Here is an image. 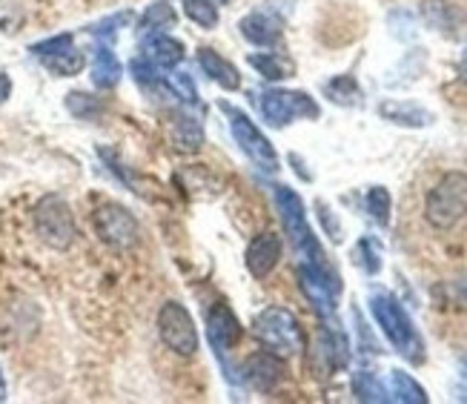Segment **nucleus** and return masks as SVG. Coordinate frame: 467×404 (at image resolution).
<instances>
[{"instance_id":"obj_36","label":"nucleus","mask_w":467,"mask_h":404,"mask_svg":"<svg viewBox=\"0 0 467 404\" xmlns=\"http://www.w3.org/2000/svg\"><path fill=\"white\" fill-rule=\"evenodd\" d=\"M132 20V15L130 12H118V15H112V17H107V20H100V24H95L89 32L92 35H98V37H112L118 29H124L127 24Z\"/></svg>"},{"instance_id":"obj_11","label":"nucleus","mask_w":467,"mask_h":404,"mask_svg":"<svg viewBox=\"0 0 467 404\" xmlns=\"http://www.w3.org/2000/svg\"><path fill=\"white\" fill-rule=\"evenodd\" d=\"M284 376H287L284 358L270 350L253 353L247 361H244V378H247V385L258 393H273L284 381Z\"/></svg>"},{"instance_id":"obj_6","label":"nucleus","mask_w":467,"mask_h":404,"mask_svg":"<svg viewBox=\"0 0 467 404\" xmlns=\"http://www.w3.org/2000/svg\"><path fill=\"white\" fill-rule=\"evenodd\" d=\"M35 233L44 241L47 247L64 253L75 244V215L69 210V204L60 195H47L37 201L35 207Z\"/></svg>"},{"instance_id":"obj_30","label":"nucleus","mask_w":467,"mask_h":404,"mask_svg":"<svg viewBox=\"0 0 467 404\" xmlns=\"http://www.w3.org/2000/svg\"><path fill=\"white\" fill-rule=\"evenodd\" d=\"M353 258H356V264L368 273V275H376L381 270V247H379V241L370 238V235H364L356 250H353Z\"/></svg>"},{"instance_id":"obj_25","label":"nucleus","mask_w":467,"mask_h":404,"mask_svg":"<svg viewBox=\"0 0 467 404\" xmlns=\"http://www.w3.org/2000/svg\"><path fill=\"white\" fill-rule=\"evenodd\" d=\"M353 396H356L358 401H373V404H379V401H390L388 388L381 385V378H379L373 370H356V373H353Z\"/></svg>"},{"instance_id":"obj_34","label":"nucleus","mask_w":467,"mask_h":404,"mask_svg":"<svg viewBox=\"0 0 467 404\" xmlns=\"http://www.w3.org/2000/svg\"><path fill=\"white\" fill-rule=\"evenodd\" d=\"M316 215H318V221H321V227H324V233L330 235V241H338L344 238V230H341V221L336 218V212L330 210V204L327 201H316Z\"/></svg>"},{"instance_id":"obj_8","label":"nucleus","mask_w":467,"mask_h":404,"mask_svg":"<svg viewBox=\"0 0 467 404\" xmlns=\"http://www.w3.org/2000/svg\"><path fill=\"white\" fill-rule=\"evenodd\" d=\"M158 338L164 341L167 350H172L181 358H192L201 347L195 321L181 301H167V305L158 310Z\"/></svg>"},{"instance_id":"obj_23","label":"nucleus","mask_w":467,"mask_h":404,"mask_svg":"<svg viewBox=\"0 0 467 404\" xmlns=\"http://www.w3.org/2000/svg\"><path fill=\"white\" fill-rule=\"evenodd\" d=\"M120 75H124V69H120V60L115 57V52L109 47H100L95 52V64H92V84L98 89H112L118 87Z\"/></svg>"},{"instance_id":"obj_26","label":"nucleus","mask_w":467,"mask_h":404,"mask_svg":"<svg viewBox=\"0 0 467 404\" xmlns=\"http://www.w3.org/2000/svg\"><path fill=\"white\" fill-rule=\"evenodd\" d=\"M178 24V15L170 4H152L144 17H140V24H138V32L140 37L144 35H155V32H164V29H172Z\"/></svg>"},{"instance_id":"obj_22","label":"nucleus","mask_w":467,"mask_h":404,"mask_svg":"<svg viewBox=\"0 0 467 404\" xmlns=\"http://www.w3.org/2000/svg\"><path fill=\"white\" fill-rule=\"evenodd\" d=\"M388 393H390V401H401V404H428L431 401L428 393H424V388L404 370H390Z\"/></svg>"},{"instance_id":"obj_13","label":"nucleus","mask_w":467,"mask_h":404,"mask_svg":"<svg viewBox=\"0 0 467 404\" xmlns=\"http://www.w3.org/2000/svg\"><path fill=\"white\" fill-rule=\"evenodd\" d=\"M207 336L213 341L215 353H230L241 345V336H244V327L238 316L227 307V305H215L210 313H207Z\"/></svg>"},{"instance_id":"obj_10","label":"nucleus","mask_w":467,"mask_h":404,"mask_svg":"<svg viewBox=\"0 0 467 404\" xmlns=\"http://www.w3.org/2000/svg\"><path fill=\"white\" fill-rule=\"evenodd\" d=\"M92 224H95L98 238L118 253L135 250L138 238H140L138 218L120 204H100L92 215Z\"/></svg>"},{"instance_id":"obj_2","label":"nucleus","mask_w":467,"mask_h":404,"mask_svg":"<svg viewBox=\"0 0 467 404\" xmlns=\"http://www.w3.org/2000/svg\"><path fill=\"white\" fill-rule=\"evenodd\" d=\"M275 207H278L284 233H287L290 247L296 250L298 261H307V264L327 261L313 227H310V221H307V210H304V201L298 198V192L290 187H275Z\"/></svg>"},{"instance_id":"obj_31","label":"nucleus","mask_w":467,"mask_h":404,"mask_svg":"<svg viewBox=\"0 0 467 404\" xmlns=\"http://www.w3.org/2000/svg\"><path fill=\"white\" fill-rule=\"evenodd\" d=\"M184 12L192 24L201 29H215L218 26V6L215 0H184Z\"/></svg>"},{"instance_id":"obj_39","label":"nucleus","mask_w":467,"mask_h":404,"mask_svg":"<svg viewBox=\"0 0 467 404\" xmlns=\"http://www.w3.org/2000/svg\"><path fill=\"white\" fill-rule=\"evenodd\" d=\"M459 78L467 84V47H464V52H462V57H459Z\"/></svg>"},{"instance_id":"obj_38","label":"nucleus","mask_w":467,"mask_h":404,"mask_svg":"<svg viewBox=\"0 0 467 404\" xmlns=\"http://www.w3.org/2000/svg\"><path fill=\"white\" fill-rule=\"evenodd\" d=\"M9 92H12V80H9V75L0 72V104L9 98Z\"/></svg>"},{"instance_id":"obj_4","label":"nucleus","mask_w":467,"mask_h":404,"mask_svg":"<svg viewBox=\"0 0 467 404\" xmlns=\"http://www.w3.org/2000/svg\"><path fill=\"white\" fill-rule=\"evenodd\" d=\"M253 333L261 341L264 350H270L281 358L298 356L304 350V330L298 325L296 313L287 307H267L253 321Z\"/></svg>"},{"instance_id":"obj_14","label":"nucleus","mask_w":467,"mask_h":404,"mask_svg":"<svg viewBox=\"0 0 467 404\" xmlns=\"http://www.w3.org/2000/svg\"><path fill=\"white\" fill-rule=\"evenodd\" d=\"M238 29L255 47H275L284 32V20L273 9H261V12H250L247 17H241Z\"/></svg>"},{"instance_id":"obj_16","label":"nucleus","mask_w":467,"mask_h":404,"mask_svg":"<svg viewBox=\"0 0 467 404\" xmlns=\"http://www.w3.org/2000/svg\"><path fill=\"white\" fill-rule=\"evenodd\" d=\"M379 115L396 127H404V129H424L436 120L431 109L413 104V100H381Z\"/></svg>"},{"instance_id":"obj_5","label":"nucleus","mask_w":467,"mask_h":404,"mask_svg":"<svg viewBox=\"0 0 467 404\" xmlns=\"http://www.w3.org/2000/svg\"><path fill=\"white\" fill-rule=\"evenodd\" d=\"M218 107H221V112H224L227 120H230V132L235 138L238 150L247 155L261 172H275L278 170V152L270 144V138L253 124V118L244 115L238 107L227 104V100H221Z\"/></svg>"},{"instance_id":"obj_17","label":"nucleus","mask_w":467,"mask_h":404,"mask_svg":"<svg viewBox=\"0 0 467 404\" xmlns=\"http://www.w3.org/2000/svg\"><path fill=\"white\" fill-rule=\"evenodd\" d=\"M198 67L204 69V75L213 80V84H218L221 89H227V92H235L241 89V75L238 69L230 64L227 57H221L215 49H198Z\"/></svg>"},{"instance_id":"obj_1","label":"nucleus","mask_w":467,"mask_h":404,"mask_svg":"<svg viewBox=\"0 0 467 404\" xmlns=\"http://www.w3.org/2000/svg\"><path fill=\"white\" fill-rule=\"evenodd\" d=\"M370 313L376 318L379 330L384 333V338L393 345V350L408 358L410 365H421L424 341L413 325V318L408 316V310L401 307V301L390 293L376 290V293H370Z\"/></svg>"},{"instance_id":"obj_29","label":"nucleus","mask_w":467,"mask_h":404,"mask_svg":"<svg viewBox=\"0 0 467 404\" xmlns=\"http://www.w3.org/2000/svg\"><path fill=\"white\" fill-rule=\"evenodd\" d=\"M364 207H368L370 218L376 221L379 227H388L390 224V215H393V198L384 187H370L368 195H364Z\"/></svg>"},{"instance_id":"obj_27","label":"nucleus","mask_w":467,"mask_h":404,"mask_svg":"<svg viewBox=\"0 0 467 404\" xmlns=\"http://www.w3.org/2000/svg\"><path fill=\"white\" fill-rule=\"evenodd\" d=\"M250 67L267 80H284L293 75V64H287L284 57L273 55V52H258V55H250Z\"/></svg>"},{"instance_id":"obj_12","label":"nucleus","mask_w":467,"mask_h":404,"mask_svg":"<svg viewBox=\"0 0 467 404\" xmlns=\"http://www.w3.org/2000/svg\"><path fill=\"white\" fill-rule=\"evenodd\" d=\"M284 255V244H281V235L275 233H258L250 244L247 253H244V264H247L253 278H267Z\"/></svg>"},{"instance_id":"obj_15","label":"nucleus","mask_w":467,"mask_h":404,"mask_svg":"<svg viewBox=\"0 0 467 404\" xmlns=\"http://www.w3.org/2000/svg\"><path fill=\"white\" fill-rule=\"evenodd\" d=\"M140 52H144V57L152 60L158 69H175L181 60H184V44L167 32L144 35V40H140Z\"/></svg>"},{"instance_id":"obj_41","label":"nucleus","mask_w":467,"mask_h":404,"mask_svg":"<svg viewBox=\"0 0 467 404\" xmlns=\"http://www.w3.org/2000/svg\"><path fill=\"white\" fill-rule=\"evenodd\" d=\"M0 399H6V388H4V376H0Z\"/></svg>"},{"instance_id":"obj_7","label":"nucleus","mask_w":467,"mask_h":404,"mask_svg":"<svg viewBox=\"0 0 467 404\" xmlns=\"http://www.w3.org/2000/svg\"><path fill=\"white\" fill-rule=\"evenodd\" d=\"M298 287L304 298L310 301L313 310L321 318L336 316L338 307V295H341V278L338 273L327 264V261H318V264H307V261H298Z\"/></svg>"},{"instance_id":"obj_21","label":"nucleus","mask_w":467,"mask_h":404,"mask_svg":"<svg viewBox=\"0 0 467 404\" xmlns=\"http://www.w3.org/2000/svg\"><path fill=\"white\" fill-rule=\"evenodd\" d=\"M324 95H327L336 107H344V109L361 107V100H364V92H361L358 80L353 75H336V78H330L327 84H324Z\"/></svg>"},{"instance_id":"obj_33","label":"nucleus","mask_w":467,"mask_h":404,"mask_svg":"<svg viewBox=\"0 0 467 404\" xmlns=\"http://www.w3.org/2000/svg\"><path fill=\"white\" fill-rule=\"evenodd\" d=\"M167 84H170V92H172L175 98L184 100V104H190V107L198 104V89H195V84H192V75H187V72H172Z\"/></svg>"},{"instance_id":"obj_9","label":"nucleus","mask_w":467,"mask_h":404,"mask_svg":"<svg viewBox=\"0 0 467 404\" xmlns=\"http://www.w3.org/2000/svg\"><path fill=\"white\" fill-rule=\"evenodd\" d=\"M258 107H261L264 120H267V124L275 127V129L293 124V120H298V118L316 120L321 115L316 100L307 92H296V89H267V92H261Z\"/></svg>"},{"instance_id":"obj_32","label":"nucleus","mask_w":467,"mask_h":404,"mask_svg":"<svg viewBox=\"0 0 467 404\" xmlns=\"http://www.w3.org/2000/svg\"><path fill=\"white\" fill-rule=\"evenodd\" d=\"M67 109L80 118V120H95L100 115V104H98V98L87 95V92H69L67 95Z\"/></svg>"},{"instance_id":"obj_19","label":"nucleus","mask_w":467,"mask_h":404,"mask_svg":"<svg viewBox=\"0 0 467 404\" xmlns=\"http://www.w3.org/2000/svg\"><path fill=\"white\" fill-rule=\"evenodd\" d=\"M172 147L178 152H198L204 147V127L201 120L187 115V112H178L175 115V124H172Z\"/></svg>"},{"instance_id":"obj_28","label":"nucleus","mask_w":467,"mask_h":404,"mask_svg":"<svg viewBox=\"0 0 467 404\" xmlns=\"http://www.w3.org/2000/svg\"><path fill=\"white\" fill-rule=\"evenodd\" d=\"M44 64H47V69H49L52 75H57V78H72V75H78L80 69H84L87 57H84V52H78L75 47H69V49H64V52L44 57Z\"/></svg>"},{"instance_id":"obj_37","label":"nucleus","mask_w":467,"mask_h":404,"mask_svg":"<svg viewBox=\"0 0 467 404\" xmlns=\"http://www.w3.org/2000/svg\"><path fill=\"white\" fill-rule=\"evenodd\" d=\"M69 47H72V35H55L49 40H40V44H35L32 52L37 57H49V55H57V52H64Z\"/></svg>"},{"instance_id":"obj_18","label":"nucleus","mask_w":467,"mask_h":404,"mask_svg":"<svg viewBox=\"0 0 467 404\" xmlns=\"http://www.w3.org/2000/svg\"><path fill=\"white\" fill-rule=\"evenodd\" d=\"M324 321V330H321V353L324 358H327V365L333 370H341V368H348V361H350V345H348V336H344V330L330 318H321Z\"/></svg>"},{"instance_id":"obj_40","label":"nucleus","mask_w":467,"mask_h":404,"mask_svg":"<svg viewBox=\"0 0 467 404\" xmlns=\"http://www.w3.org/2000/svg\"><path fill=\"white\" fill-rule=\"evenodd\" d=\"M462 378H464V390H462V393H464V396H462V399H464V401H467V368H464V370H462Z\"/></svg>"},{"instance_id":"obj_24","label":"nucleus","mask_w":467,"mask_h":404,"mask_svg":"<svg viewBox=\"0 0 467 404\" xmlns=\"http://www.w3.org/2000/svg\"><path fill=\"white\" fill-rule=\"evenodd\" d=\"M130 72L135 78V84L144 89V92H150V95H172L170 92V84H167L164 78H161V72H158V67L152 64V60L135 57L132 64H130Z\"/></svg>"},{"instance_id":"obj_35","label":"nucleus","mask_w":467,"mask_h":404,"mask_svg":"<svg viewBox=\"0 0 467 404\" xmlns=\"http://www.w3.org/2000/svg\"><path fill=\"white\" fill-rule=\"evenodd\" d=\"M390 29H393V37H399V40H413L416 37V17L410 15V12H404V9H396L393 15H390Z\"/></svg>"},{"instance_id":"obj_20","label":"nucleus","mask_w":467,"mask_h":404,"mask_svg":"<svg viewBox=\"0 0 467 404\" xmlns=\"http://www.w3.org/2000/svg\"><path fill=\"white\" fill-rule=\"evenodd\" d=\"M421 17L424 24L441 35H453V29L459 26V12L448 0H421Z\"/></svg>"},{"instance_id":"obj_3","label":"nucleus","mask_w":467,"mask_h":404,"mask_svg":"<svg viewBox=\"0 0 467 404\" xmlns=\"http://www.w3.org/2000/svg\"><path fill=\"white\" fill-rule=\"evenodd\" d=\"M467 215V172L441 175L424 198V218L436 230H453Z\"/></svg>"}]
</instances>
